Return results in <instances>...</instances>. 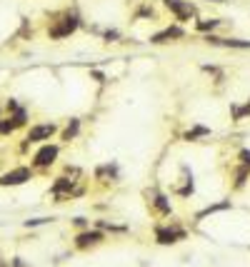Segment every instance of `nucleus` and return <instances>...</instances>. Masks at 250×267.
Returning a JSON list of instances; mask_svg holds the SVG:
<instances>
[{
    "instance_id": "nucleus-1",
    "label": "nucleus",
    "mask_w": 250,
    "mask_h": 267,
    "mask_svg": "<svg viewBox=\"0 0 250 267\" xmlns=\"http://www.w3.org/2000/svg\"><path fill=\"white\" fill-rule=\"evenodd\" d=\"M185 230L180 227V225H160V227H155V242L158 245H175V242H180V240H185Z\"/></svg>"
},
{
    "instance_id": "nucleus-2",
    "label": "nucleus",
    "mask_w": 250,
    "mask_h": 267,
    "mask_svg": "<svg viewBox=\"0 0 250 267\" xmlns=\"http://www.w3.org/2000/svg\"><path fill=\"white\" fill-rule=\"evenodd\" d=\"M165 8H168L180 23L195 18V5L190 3V0H165Z\"/></svg>"
},
{
    "instance_id": "nucleus-3",
    "label": "nucleus",
    "mask_w": 250,
    "mask_h": 267,
    "mask_svg": "<svg viewBox=\"0 0 250 267\" xmlns=\"http://www.w3.org/2000/svg\"><path fill=\"white\" fill-rule=\"evenodd\" d=\"M78 25H80V18L78 15H65V18L58 20V25L50 28V38H68L70 33H75Z\"/></svg>"
},
{
    "instance_id": "nucleus-4",
    "label": "nucleus",
    "mask_w": 250,
    "mask_h": 267,
    "mask_svg": "<svg viewBox=\"0 0 250 267\" xmlns=\"http://www.w3.org/2000/svg\"><path fill=\"white\" fill-rule=\"evenodd\" d=\"M58 130V125L55 122H40V125H33L30 130H28V143H43V140H50L53 138V132Z\"/></svg>"
},
{
    "instance_id": "nucleus-5",
    "label": "nucleus",
    "mask_w": 250,
    "mask_h": 267,
    "mask_svg": "<svg viewBox=\"0 0 250 267\" xmlns=\"http://www.w3.org/2000/svg\"><path fill=\"white\" fill-rule=\"evenodd\" d=\"M208 45L215 48H235V50H250V40H240V38H218V35H205Z\"/></svg>"
},
{
    "instance_id": "nucleus-6",
    "label": "nucleus",
    "mask_w": 250,
    "mask_h": 267,
    "mask_svg": "<svg viewBox=\"0 0 250 267\" xmlns=\"http://www.w3.org/2000/svg\"><path fill=\"white\" fill-rule=\"evenodd\" d=\"M58 145H43L38 153H35V158H33V165L35 167H50L55 160H58Z\"/></svg>"
},
{
    "instance_id": "nucleus-7",
    "label": "nucleus",
    "mask_w": 250,
    "mask_h": 267,
    "mask_svg": "<svg viewBox=\"0 0 250 267\" xmlns=\"http://www.w3.org/2000/svg\"><path fill=\"white\" fill-rule=\"evenodd\" d=\"M103 240H105V235H103L100 230H85V232H80V235L75 237V247H80V250L95 247V245H100Z\"/></svg>"
},
{
    "instance_id": "nucleus-8",
    "label": "nucleus",
    "mask_w": 250,
    "mask_h": 267,
    "mask_svg": "<svg viewBox=\"0 0 250 267\" xmlns=\"http://www.w3.org/2000/svg\"><path fill=\"white\" fill-rule=\"evenodd\" d=\"M33 177V172L28 170V167H18V170H10V172H5L3 177H0V185H23V182H28Z\"/></svg>"
},
{
    "instance_id": "nucleus-9",
    "label": "nucleus",
    "mask_w": 250,
    "mask_h": 267,
    "mask_svg": "<svg viewBox=\"0 0 250 267\" xmlns=\"http://www.w3.org/2000/svg\"><path fill=\"white\" fill-rule=\"evenodd\" d=\"M148 197H150V205H153V210H155V213H160V215H170V213H173L170 200H168L163 192L150 190V192H148Z\"/></svg>"
},
{
    "instance_id": "nucleus-10",
    "label": "nucleus",
    "mask_w": 250,
    "mask_h": 267,
    "mask_svg": "<svg viewBox=\"0 0 250 267\" xmlns=\"http://www.w3.org/2000/svg\"><path fill=\"white\" fill-rule=\"evenodd\" d=\"M183 35H185V30L178 28V25H173V28H165L163 33H155V35L150 38V43H153V45H163V43H173V40H178V38H183Z\"/></svg>"
},
{
    "instance_id": "nucleus-11",
    "label": "nucleus",
    "mask_w": 250,
    "mask_h": 267,
    "mask_svg": "<svg viewBox=\"0 0 250 267\" xmlns=\"http://www.w3.org/2000/svg\"><path fill=\"white\" fill-rule=\"evenodd\" d=\"M78 132H80V120H70V122H68V127L62 130V140L70 143L73 138H78Z\"/></svg>"
},
{
    "instance_id": "nucleus-12",
    "label": "nucleus",
    "mask_w": 250,
    "mask_h": 267,
    "mask_svg": "<svg viewBox=\"0 0 250 267\" xmlns=\"http://www.w3.org/2000/svg\"><path fill=\"white\" fill-rule=\"evenodd\" d=\"M208 135H210V130H208V127H198V125H195L193 130H188V132H185V140H188V143H195L198 138H208Z\"/></svg>"
},
{
    "instance_id": "nucleus-13",
    "label": "nucleus",
    "mask_w": 250,
    "mask_h": 267,
    "mask_svg": "<svg viewBox=\"0 0 250 267\" xmlns=\"http://www.w3.org/2000/svg\"><path fill=\"white\" fill-rule=\"evenodd\" d=\"M218 25H220V20H215V18H210V20H198V23H195V28H198V30H203V33L215 30Z\"/></svg>"
},
{
    "instance_id": "nucleus-14",
    "label": "nucleus",
    "mask_w": 250,
    "mask_h": 267,
    "mask_svg": "<svg viewBox=\"0 0 250 267\" xmlns=\"http://www.w3.org/2000/svg\"><path fill=\"white\" fill-rule=\"evenodd\" d=\"M15 130V122L8 117V120H0V135H10V132Z\"/></svg>"
},
{
    "instance_id": "nucleus-15",
    "label": "nucleus",
    "mask_w": 250,
    "mask_h": 267,
    "mask_svg": "<svg viewBox=\"0 0 250 267\" xmlns=\"http://www.w3.org/2000/svg\"><path fill=\"white\" fill-rule=\"evenodd\" d=\"M240 162L245 167H250V150H240Z\"/></svg>"
},
{
    "instance_id": "nucleus-16",
    "label": "nucleus",
    "mask_w": 250,
    "mask_h": 267,
    "mask_svg": "<svg viewBox=\"0 0 250 267\" xmlns=\"http://www.w3.org/2000/svg\"><path fill=\"white\" fill-rule=\"evenodd\" d=\"M120 38V33L118 30H105V40H110V43H115Z\"/></svg>"
}]
</instances>
